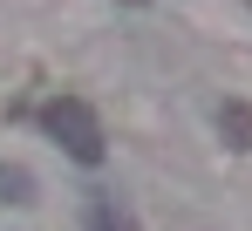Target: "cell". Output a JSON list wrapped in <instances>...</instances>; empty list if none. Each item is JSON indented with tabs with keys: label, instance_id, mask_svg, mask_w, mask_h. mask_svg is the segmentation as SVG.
I'll return each instance as SVG.
<instances>
[{
	"label": "cell",
	"instance_id": "obj_1",
	"mask_svg": "<svg viewBox=\"0 0 252 231\" xmlns=\"http://www.w3.org/2000/svg\"><path fill=\"white\" fill-rule=\"evenodd\" d=\"M41 122H48V136L75 156V163H102V122H95V109H89V102L55 95V102L41 109Z\"/></svg>",
	"mask_w": 252,
	"mask_h": 231
},
{
	"label": "cell",
	"instance_id": "obj_2",
	"mask_svg": "<svg viewBox=\"0 0 252 231\" xmlns=\"http://www.w3.org/2000/svg\"><path fill=\"white\" fill-rule=\"evenodd\" d=\"M89 231H136V225H129L116 204H95V211H89Z\"/></svg>",
	"mask_w": 252,
	"mask_h": 231
},
{
	"label": "cell",
	"instance_id": "obj_3",
	"mask_svg": "<svg viewBox=\"0 0 252 231\" xmlns=\"http://www.w3.org/2000/svg\"><path fill=\"white\" fill-rule=\"evenodd\" d=\"M14 191V204H21V191H28V177H21V170H0V197Z\"/></svg>",
	"mask_w": 252,
	"mask_h": 231
}]
</instances>
